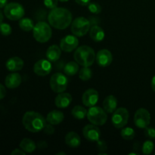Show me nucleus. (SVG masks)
<instances>
[{
  "instance_id": "1",
  "label": "nucleus",
  "mask_w": 155,
  "mask_h": 155,
  "mask_svg": "<svg viewBox=\"0 0 155 155\" xmlns=\"http://www.w3.org/2000/svg\"><path fill=\"white\" fill-rule=\"evenodd\" d=\"M50 25L58 30H64L72 23V14L64 8L51 9L48 16Z\"/></svg>"
},
{
  "instance_id": "2",
  "label": "nucleus",
  "mask_w": 155,
  "mask_h": 155,
  "mask_svg": "<svg viewBox=\"0 0 155 155\" xmlns=\"http://www.w3.org/2000/svg\"><path fill=\"white\" fill-rule=\"evenodd\" d=\"M22 123L27 131L30 133H39L43 130L46 124V119L38 112L30 110L24 114Z\"/></svg>"
},
{
  "instance_id": "3",
  "label": "nucleus",
  "mask_w": 155,
  "mask_h": 155,
  "mask_svg": "<svg viewBox=\"0 0 155 155\" xmlns=\"http://www.w3.org/2000/svg\"><path fill=\"white\" fill-rule=\"evenodd\" d=\"M74 59L83 67H90L95 61V51L88 45H82L75 51Z\"/></svg>"
},
{
  "instance_id": "4",
  "label": "nucleus",
  "mask_w": 155,
  "mask_h": 155,
  "mask_svg": "<svg viewBox=\"0 0 155 155\" xmlns=\"http://www.w3.org/2000/svg\"><path fill=\"white\" fill-rule=\"evenodd\" d=\"M33 35L34 39L40 43L47 42L51 37L52 30L49 24L40 21L34 26L33 29Z\"/></svg>"
},
{
  "instance_id": "5",
  "label": "nucleus",
  "mask_w": 155,
  "mask_h": 155,
  "mask_svg": "<svg viewBox=\"0 0 155 155\" xmlns=\"http://www.w3.org/2000/svg\"><path fill=\"white\" fill-rule=\"evenodd\" d=\"M87 119L91 124L96 126H103L107 120V112L98 106H92L87 110Z\"/></svg>"
},
{
  "instance_id": "6",
  "label": "nucleus",
  "mask_w": 155,
  "mask_h": 155,
  "mask_svg": "<svg viewBox=\"0 0 155 155\" xmlns=\"http://www.w3.org/2000/svg\"><path fill=\"white\" fill-rule=\"evenodd\" d=\"M25 11L24 7L18 2H11L4 8V15L11 21H18L23 18Z\"/></svg>"
},
{
  "instance_id": "7",
  "label": "nucleus",
  "mask_w": 155,
  "mask_h": 155,
  "mask_svg": "<svg viewBox=\"0 0 155 155\" xmlns=\"http://www.w3.org/2000/svg\"><path fill=\"white\" fill-rule=\"evenodd\" d=\"M90 30V22L84 17L77 18L71 24V32L78 37L85 36Z\"/></svg>"
},
{
  "instance_id": "8",
  "label": "nucleus",
  "mask_w": 155,
  "mask_h": 155,
  "mask_svg": "<svg viewBox=\"0 0 155 155\" xmlns=\"http://www.w3.org/2000/svg\"><path fill=\"white\" fill-rule=\"evenodd\" d=\"M68 85V80L64 74L61 73H55L50 79V87L53 92L56 93L64 92Z\"/></svg>"
},
{
  "instance_id": "9",
  "label": "nucleus",
  "mask_w": 155,
  "mask_h": 155,
  "mask_svg": "<svg viewBox=\"0 0 155 155\" xmlns=\"http://www.w3.org/2000/svg\"><path fill=\"white\" fill-rule=\"evenodd\" d=\"M130 117L129 111L127 108L120 107L114 110L111 117L112 124L117 129H120L127 124Z\"/></svg>"
},
{
  "instance_id": "10",
  "label": "nucleus",
  "mask_w": 155,
  "mask_h": 155,
  "mask_svg": "<svg viewBox=\"0 0 155 155\" xmlns=\"http://www.w3.org/2000/svg\"><path fill=\"white\" fill-rule=\"evenodd\" d=\"M135 125L140 129H145L151 123V115L149 111L145 108H139L136 110L134 116Z\"/></svg>"
},
{
  "instance_id": "11",
  "label": "nucleus",
  "mask_w": 155,
  "mask_h": 155,
  "mask_svg": "<svg viewBox=\"0 0 155 155\" xmlns=\"http://www.w3.org/2000/svg\"><path fill=\"white\" fill-rule=\"evenodd\" d=\"M83 135L86 139L89 142H98L101 137V130L98 126L94 124H88L83 129Z\"/></svg>"
},
{
  "instance_id": "12",
  "label": "nucleus",
  "mask_w": 155,
  "mask_h": 155,
  "mask_svg": "<svg viewBox=\"0 0 155 155\" xmlns=\"http://www.w3.org/2000/svg\"><path fill=\"white\" fill-rule=\"evenodd\" d=\"M52 66L48 59H41L36 62L33 66V72L39 77H45L51 73Z\"/></svg>"
},
{
  "instance_id": "13",
  "label": "nucleus",
  "mask_w": 155,
  "mask_h": 155,
  "mask_svg": "<svg viewBox=\"0 0 155 155\" xmlns=\"http://www.w3.org/2000/svg\"><path fill=\"white\" fill-rule=\"evenodd\" d=\"M79 45V40L77 39V36H72V35H68L64 36L63 39L61 40L60 48L61 50L66 52H71L74 51V49L77 48Z\"/></svg>"
},
{
  "instance_id": "14",
  "label": "nucleus",
  "mask_w": 155,
  "mask_h": 155,
  "mask_svg": "<svg viewBox=\"0 0 155 155\" xmlns=\"http://www.w3.org/2000/svg\"><path fill=\"white\" fill-rule=\"evenodd\" d=\"M99 98L98 91L94 89H89L83 93L82 96V102L86 107H92L97 104Z\"/></svg>"
},
{
  "instance_id": "15",
  "label": "nucleus",
  "mask_w": 155,
  "mask_h": 155,
  "mask_svg": "<svg viewBox=\"0 0 155 155\" xmlns=\"http://www.w3.org/2000/svg\"><path fill=\"white\" fill-rule=\"evenodd\" d=\"M95 60H96L97 64L100 67L105 68V67L109 66L112 63L113 56L109 50L101 49L97 53L96 56H95Z\"/></svg>"
},
{
  "instance_id": "16",
  "label": "nucleus",
  "mask_w": 155,
  "mask_h": 155,
  "mask_svg": "<svg viewBox=\"0 0 155 155\" xmlns=\"http://www.w3.org/2000/svg\"><path fill=\"white\" fill-rule=\"evenodd\" d=\"M72 96L68 92H61L56 96L54 103L58 108H66L72 102Z\"/></svg>"
},
{
  "instance_id": "17",
  "label": "nucleus",
  "mask_w": 155,
  "mask_h": 155,
  "mask_svg": "<svg viewBox=\"0 0 155 155\" xmlns=\"http://www.w3.org/2000/svg\"><path fill=\"white\" fill-rule=\"evenodd\" d=\"M21 81H22L21 76L18 73L13 72L12 74H8L5 77V83L6 87L8 88V89H13L18 88L21 85Z\"/></svg>"
},
{
  "instance_id": "18",
  "label": "nucleus",
  "mask_w": 155,
  "mask_h": 155,
  "mask_svg": "<svg viewBox=\"0 0 155 155\" xmlns=\"http://www.w3.org/2000/svg\"><path fill=\"white\" fill-rule=\"evenodd\" d=\"M24 61L19 57L10 58L5 63L6 68L11 72H17L21 71L24 68Z\"/></svg>"
},
{
  "instance_id": "19",
  "label": "nucleus",
  "mask_w": 155,
  "mask_h": 155,
  "mask_svg": "<svg viewBox=\"0 0 155 155\" xmlns=\"http://www.w3.org/2000/svg\"><path fill=\"white\" fill-rule=\"evenodd\" d=\"M64 119V115L60 110H54L50 111L46 116V121L52 125H58Z\"/></svg>"
},
{
  "instance_id": "20",
  "label": "nucleus",
  "mask_w": 155,
  "mask_h": 155,
  "mask_svg": "<svg viewBox=\"0 0 155 155\" xmlns=\"http://www.w3.org/2000/svg\"><path fill=\"white\" fill-rule=\"evenodd\" d=\"M117 99L116 97L110 95L104 98L103 101V108L107 113H114L117 109Z\"/></svg>"
},
{
  "instance_id": "21",
  "label": "nucleus",
  "mask_w": 155,
  "mask_h": 155,
  "mask_svg": "<svg viewBox=\"0 0 155 155\" xmlns=\"http://www.w3.org/2000/svg\"><path fill=\"white\" fill-rule=\"evenodd\" d=\"M64 142L67 145L71 148H77L80 145L81 139L75 132H70L65 136Z\"/></svg>"
},
{
  "instance_id": "22",
  "label": "nucleus",
  "mask_w": 155,
  "mask_h": 155,
  "mask_svg": "<svg viewBox=\"0 0 155 155\" xmlns=\"http://www.w3.org/2000/svg\"><path fill=\"white\" fill-rule=\"evenodd\" d=\"M61 48L57 45H53L48 47L46 51V58L51 62H55L60 58L61 54Z\"/></svg>"
},
{
  "instance_id": "23",
  "label": "nucleus",
  "mask_w": 155,
  "mask_h": 155,
  "mask_svg": "<svg viewBox=\"0 0 155 155\" xmlns=\"http://www.w3.org/2000/svg\"><path fill=\"white\" fill-rule=\"evenodd\" d=\"M104 36H105V34H104V30L99 26H93L89 30V36L95 42L102 41L104 39Z\"/></svg>"
},
{
  "instance_id": "24",
  "label": "nucleus",
  "mask_w": 155,
  "mask_h": 155,
  "mask_svg": "<svg viewBox=\"0 0 155 155\" xmlns=\"http://www.w3.org/2000/svg\"><path fill=\"white\" fill-rule=\"evenodd\" d=\"M20 148L26 153H32L36 150V145L33 140L24 138L20 143Z\"/></svg>"
},
{
  "instance_id": "25",
  "label": "nucleus",
  "mask_w": 155,
  "mask_h": 155,
  "mask_svg": "<svg viewBox=\"0 0 155 155\" xmlns=\"http://www.w3.org/2000/svg\"><path fill=\"white\" fill-rule=\"evenodd\" d=\"M71 114L75 119L77 120H83L85 117L87 115V110L84 107L81 105H77L74 107V108L71 110Z\"/></svg>"
},
{
  "instance_id": "26",
  "label": "nucleus",
  "mask_w": 155,
  "mask_h": 155,
  "mask_svg": "<svg viewBox=\"0 0 155 155\" xmlns=\"http://www.w3.org/2000/svg\"><path fill=\"white\" fill-rule=\"evenodd\" d=\"M79 64L77 61H70L64 66V72L68 76H74L79 71Z\"/></svg>"
},
{
  "instance_id": "27",
  "label": "nucleus",
  "mask_w": 155,
  "mask_h": 155,
  "mask_svg": "<svg viewBox=\"0 0 155 155\" xmlns=\"http://www.w3.org/2000/svg\"><path fill=\"white\" fill-rule=\"evenodd\" d=\"M34 23L31 19L28 18H21L19 21V27L22 30L26 32H29L33 30L34 27Z\"/></svg>"
},
{
  "instance_id": "28",
  "label": "nucleus",
  "mask_w": 155,
  "mask_h": 155,
  "mask_svg": "<svg viewBox=\"0 0 155 155\" xmlns=\"http://www.w3.org/2000/svg\"><path fill=\"white\" fill-rule=\"evenodd\" d=\"M92 70L89 67H83L79 72V77L83 81H88L92 78Z\"/></svg>"
},
{
  "instance_id": "29",
  "label": "nucleus",
  "mask_w": 155,
  "mask_h": 155,
  "mask_svg": "<svg viewBox=\"0 0 155 155\" xmlns=\"http://www.w3.org/2000/svg\"><path fill=\"white\" fill-rule=\"evenodd\" d=\"M121 137L125 140H133L134 139L136 133H135L134 130L131 127H126L123 129L120 133Z\"/></svg>"
},
{
  "instance_id": "30",
  "label": "nucleus",
  "mask_w": 155,
  "mask_h": 155,
  "mask_svg": "<svg viewBox=\"0 0 155 155\" xmlns=\"http://www.w3.org/2000/svg\"><path fill=\"white\" fill-rule=\"evenodd\" d=\"M154 145L151 140L145 141V142L143 143V145H142V153H143L144 154H146V155L151 154L153 150H154Z\"/></svg>"
},
{
  "instance_id": "31",
  "label": "nucleus",
  "mask_w": 155,
  "mask_h": 155,
  "mask_svg": "<svg viewBox=\"0 0 155 155\" xmlns=\"http://www.w3.org/2000/svg\"><path fill=\"white\" fill-rule=\"evenodd\" d=\"M87 7L89 12L92 14H95V15H98V14L101 13V10H102L101 6L98 3L96 2H90L88 5Z\"/></svg>"
},
{
  "instance_id": "32",
  "label": "nucleus",
  "mask_w": 155,
  "mask_h": 155,
  "mask_svg": "<svg viewBox=\"0 0 155 155\" xmlns=\"http://www.w3.org/2000/svg\"><path fill=\"white\" fill-rule=\"evenodd\" d=\"M12 27L9 25L8 24H6V23H2L0 24V34H2V36H7L12 33Z\"/></svg>"
},
{
  "instance_id": "33",
  "label": "nucleus",
  "mask_w": 155,
  "mask_h": 155,
  "mask_svg": "<svg viewBox=\"0 0 155 155\" xmlns=\"http://www.w3.org/2000/svg\"><path fill=\"white\" fill-rule=\"evenodd\" d=\"M145 136H146L148 139H155V129L153 127H147L146 128H145Z\"/></svg>"
},
{
  "instance_id": "34",
  "label": "nucleus",
  "mask_w": 155,
  "mask_h": 155,
  "mask_svg": "<svg viewBox=\"0 0 155 155\" xmlns=\"http://www.w3.org/2000/svg\"><path fill=\"white\" fill-rule=\"evenodd\" d=\"M59 0H44V5L46 8L49 9H53L57 8Z\"/></svg>"
},
{
  "instance_id": "35",
  "label": "nucleus",
  "mask_w": 155,
  "mask_h": 155,
  "mask_svg": "<svg viewBox=\"0 0 155 155\" xmlns=\"http://www.w3.org/2000/svg\"><path fill=\"white\" fill-rule=\"evenodd\" d=\"M97 148H98V151L100 152H104V151H106L107 150V145L105 141L99 139L97 142Z\"/></svg>"
},
{
  "instance_id": "36",
  "label": "nucleus",
  "mask_w": 155,
  "mask_h": 155,
  "mask_svg": "<svg viewBox=\"0 0 155 155\" xmlns=\"http://www.w3.org/2000/svg\"><path fill=\"white\" fill-rule=\"evenodd\" d=\"M43 132L47 135H52L54 133V128L52 124H45V127L43 129Z\"/></svg>"
},
{
  "instance_id": "37",
  "label": "nucleus",
  "mask_w": 155,
  "mask_h": 155,
  "mask_svg": "<svg viewBox=\"0 0 155 155\" xmlns=\"http://www.w3.org/2000/svg\"><path fill=\"white\" fill-rule=\"evenodd\" d=\"M6 95V89L3 85L0 83V100L4 98Z\"/></svg>"
},
{
  "instance_id": "38",
  "label": "nucleus",
  "mask_w": 155,
  "mask_h": 155,
  "mask_svg": "<svg viewBox=\"0 0 155 155\" xmlns=\"http://www.w3.org/2000/svg\"><path fill=\"white\" fill-rule=\"evenodd\" d=\"M78 5L82 6H87L90 3L91 0H74Z\"/></svg>"
},
{
  "instance_id": "39",
  "label": "nucleus",
  "mask_w": 155,
  "mask_h": 155,
  "mask_svg": "<svg viewBox=\"0 0 155 155\" xmlns=\"http://www.w3.org/2000/svg\"><path fill=\"white\" fill-rule=\"evenodd\" d=\"M26 152H24L22 149H15L12 152V155H25Z\"/></svg>"
},
{
  "instance_id": "40",
  "label": "nucleus",
  "mask_w": 155,
  "mask_h": 155,
  "mask_svg": "<svg viewBox=\"0 0 155 155\" xmlns=\"http://www.w3.org/2000/svg\"><path fill=\"white\" fill-rule=\"evenodd\" d=\"M48 146L46 144V142H43V141H42V142H38V145H37V147L39 149H45L46 147Z\"/></svg>"
},
{
  "instance_id": "41",
  "label": "nucleus",
  "mask_w": 155,
  "mask_h": 155,
  "mask_svg": "<svg viewBox=\"0 0 155 155\" xmlns=\"http://www.w3.org/2000/svg\"><path fill=\"white\" fill-rule=\"evenodd\" d=\"M8 0H0V8H2L6 6L8 4Z\"/></svg>"
},
{
  "instance_id": "42",
  "label": "nucleus",
  "mask_w": 155,
  "mask_h": 155,
  "mask_svg": "<svg viewBox=\"0 0 155 155\" xmlns=\"http://www.w3.org/2000/svg\"><path fill=\"white\" fill-rule=\"evenodd\" d=\"M151 89H153V91L155 92V76H154L151 80Z\"/></svg>"
},
{
  "instance_id": "43",
  "label": "nucleus",
  "mask_w": 155,
  "mask_h": 155,
  "mask_svg": "<svg viewBox=\"0 0 155 155\" xmlns=\"http://www.w3.org/2000/svg\"><path fill=\"white\" fill-rule=\"evenodd\" d=\"M3 19H4V17H3V14H2V11L0 10V24L2 23Z\"/></svg>"
},
{
  "instance_id": "44",
  "label": "nucleus",
  "mask_w": 155,
  "mask_h": 155,
  "mask_svg": "<svg viewBox=\"0 0 155 155\" xmlns=\"http://www.w3.org/2000/svg\"><path fill=\"white\" fill-rule=\"evenodd\" d=\"M60 154L66 155V153H64V152H59V153H58V154H57V155H60Z\"/></svg>"
},
{
  "instance_id": "45",
  "label": "nucleus",
  "mask_w": 155,
  "mask_h": 155,
  "mask_svg": "<svg viewBox=\"0 0 155 155\" xmlns=\"http://www.w3.org/2000/svg\"><path fill=\"white\" fill-rule=\"evenodd\" d=\"M60 2H68L69 1V0H59Z\"/></svg>"
},
{
  "instance_id": "46",
  "label": "nucleus",
  "mask_w": 155,
  "mask_h": 155,
  "mask_svg": "<svg viewBox=\"0 0 155 155\" xmlns=\"http://www.w3.org/2000/svg\"></svg>"
}]
</instances>
